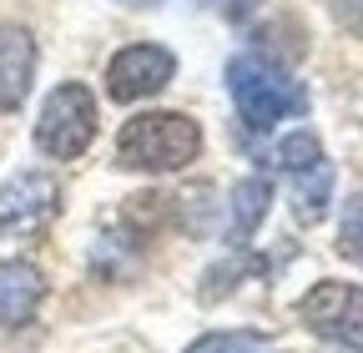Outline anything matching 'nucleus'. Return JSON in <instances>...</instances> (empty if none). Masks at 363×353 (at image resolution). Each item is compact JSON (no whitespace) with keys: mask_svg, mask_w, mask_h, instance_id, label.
Returning <instances> with one entry per match:
<instances>
[{"mask_svg":"<svg viewBox=\"0 0 363 353\" xmlns=\"http://www.w3.org/2000/svg\"><path fill=\"white\" fill-rule=\"evenodd\" d=\"M298 318L328 343H348V348H363V288L358 283H313L298 303Z\"/></svg>","mask_w":363,"mask_h":353,"instance_id":"20e7f679","label":"nucleus"},{"mask_svg":"<svg viewBox=\"0 0 363 353\" xmlns=\"http://www.w3.org/2000/svg\"><path fill=\"white\" fill-rule=\"evenodd\" d=\"M61 212V182L51 172H16L0 187V237L40 232Z\"/></svg>","mask_w":363,"mask_h":353,"instance_id":"39448f33","label":"nucleus"},{"mask_svg":"<svg viewBox=\"0 0 363 353\" xmlns=\"http://www.w3.org/2000/svg\"><path fill=\"white\" fill-rule=\"evenodd\" d=\"M257 56L288 71V66L303 56V30H298V26H288V21H272V26H262V30H257Z\"/></svg>","mask_w":363,"mask_h":353,"instance_id":"9b49d317","label":"nucleus"},{"mask_svg":"<svg viewBox=\"0 0 363 353\" xmlns=\"http://www.w3.org/2000/svg\"><path fill=\"white\" fill-rule=\"evenodd\" d=\"M172 76H177V56L167 46L142 40V46H126V51L111 56V66H106V96L121 101V106L126 101H147V96L162 91Z\"/></svg>","mask_w":363,"mask_h":353,"instance_id":"423d86ee","label":"nucleus"},{"mask_svg":"<svg viewBox=\"0 0 363 353\" xmlns=\"http://www.w3.org/2000/svg\"><path fill=\"white\" fill-rule=\"evenodd\" d=\"M35 81V35L26 26H0V116L30 96Z\"/></svg>","mask_w":363,"mask_h":353,"instance_id":"6e6552de","label":"nucleus"},{"mask_svg":"<svg viewBox=\"0 0 363 353\" xmlns=\"http://www.w3.org/2000/svg\"><path fill=\"white\" fill-rule=\"evenodd\" d=\"M45 298V273L30 257H6L0 262V328H26Z\"/></svg>","mask_w":363,"mask_h":353,"instance_id":"0eeeda50","label":"nucleus"},{"mask_svg":"<svg viewBox=\"0 0 363 353\" xmlns=\"http://www.w3.org/2000/svg\"><path fill=\"white\" fill-rule=\"evenodd\" d=\"M333 16H338L343 30L363 35V0H333Z\"/></svg>","mask_w":363,"mask_h":353,"instance_id":"2eb2a0df","label":"nucleus"},{"mask_svg":"<svg viewBox=\"0 0 363 353\" xmlns=\"http://www.w3.org/2000/svg\"><path fill=\"white\" fill-rule=\"evenodd\" d=\"M267 202H272L267 176H247V182H238V187H233V228H227V237H233V242H247V237L262 228Z\"/></svg>","mask_w":363,"mask_h":353,"instance_id":"1a4fd4ad","label":"nucleus"},{"mask_svg":"<svg viewBox=\"0 0 363 353\" xmlns=\"http://www.w3.org/2000/svg\"><path fill=\"white\" fill-rule=\"evenodd\" d=\"M187 353H272L257 333H207V338H197Z\"/></svg>","mask_w":363,"mask_h":353,"instance_id":"ddd939ff","label":"nucleus"},{"mask_svg":"<svg viewBox=\"0 0 363 353\" xmlns=\"http://www.w3.org/2000/svg\"><path fill=\"white\" fill-rule=\"evenodd\" d=\"M121 6H136V11H152V6H162V0H121Z\"/></svg>","mask_w":363,"mask_h":353,"instance_id":"dca6fc26","label":"nucleus"},{"mask_svg":"<svg viewBox=\"0 0 363 353\" xmlns=\"http://www.w3.org/2000/svg\"><path fill=\"white\" fill-rule=\"evenodd\" d=\"M227 91H233V106L247 121V131H267V126H278L283 116H303L308 111L303 86L283 66L262 61L257 51L227 61Z\"/></svg>","mask_w":363,"mask_h":353,"instance_id":"f03ea898","label":"nucleus"},{"mask_svg":"<svg viewBox=\"0 0 363 353\" xmlns=\"http://www.w3.org/2000/svg\"><path fill=\"white\" fill-rule=\"evenodd\" d=\"M202 152V126L187 111H142L121 126L116 157L131 172H182Z\"/></svg>","mask_w":363,"mask_h":353,"instance_id":"f257e3e1","label":"nucleus"},{"mask_svg":"<svg viewBox=\"0 0 363 353\" xmlns=\"http://www.w3.org/2000/svg\"><path fill=\"white\" fill-rule=\"evenodd\" d=\"M338 252L343 257H363V197H353L343 207V228H338Z\"/></svg>","mask_w":363,"mask_h":353,"instance_id":"4468645a","label":"nucleus"},{"mask_svg":"<svg viewBox=\"0 0 363 353\" xmlns=\"http://www.w3.org/2000/svg\"><path fill=\"white\" fill-rule=\"evenodd\" d=\"M96 142V96L81 81H61L35 116V147L51 162H71Z\"/></svg>","mask_w":363,"mask_h":353,"instance_id":"7ed1b4c3","label":"nucleus"},{"mask_svg":"<svg viewBox=\"0 0 363 353\" xmlns=\"http://www.w3.org/2000/svg\"><path fill=\"white\" fill-rule=\"evenodd\" d=\"M328 197H333V167L328 162H318V167L293 176V202H298L303 223H318V217L328 212Z\"/></svg>","mask_w":363,"mask_h":353,"instance_id":"9d476101","label":"nucleus"},{"mask_svg":"<svg viewBox=\"0 0 363 353\" xmlns=\"http://www.w3.org/2000/svg\"><path fill=\"white\" fill-rule=\"evenodd\" d=\"M318 162H328V157H323V142H318L313 131H293V137L278 147V167H283L288 176H298V172H308V167H318Z\"/></svg>","mask_w":363,"mask_h":353,"instance_id":"f8f14e48","label":"nucleus"}]
</instances>
